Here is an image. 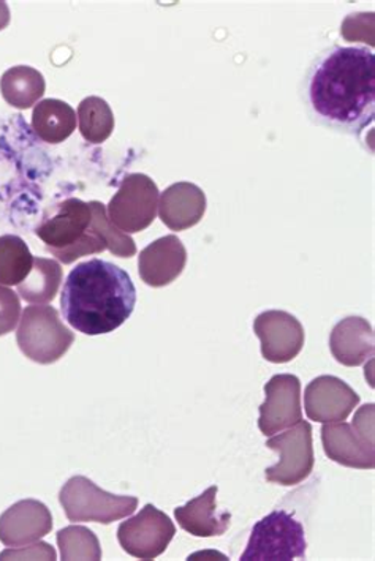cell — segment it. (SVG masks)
Returning a JSON list of instances; mask_svg holds the SVG:
<instances>
[{"label": "cell", "mask_w": 375, "mask_h": 561, "mask_svg": "<svg viewBox=\"0 0 375 561\" xmlns=\"http://www.w3.org/2000/svg\"><path fill=\"white\" fill-rule=\"evenodd\" d=\"M52 530V511L37 500H21L0 516V542L7 548L41 541Z\"/></svg>", "instance_id": "cell-13"}, {"label": "cell", "mask_w": 375, "mask_h": 561, "mask_svg": "<svg viewBox=\"0 0 375 561\" xmlns=\"http://www.w3.org/2000/svg\"><path fill=\"white\" fill-rule=\"evenodd\" d=\"M46 82L41 71L29 66L12 67L0 78L3 100L16 110H29L37 105L45 95Z\"/></svg>", "instance_id": "cell-20"}, {"label": "cell", "mask_w": 375, "mask_h": 561, "mask_svg": "<svg viewBox=\"0 0 375 561\" xmlns=\"http://www.w3.org/2000/svg\"><path fill=\"white\" fill-rule=\"evenodd\" d=\"M374 329L362 317L344 318L331 331V355L342 366H363L374 356Z\"/></svg>", "instance_id": "cell-17"}, {"label": "cell", "mask_w": 375, "mask_h": 561, "mask_svg": "<svg viewBox=\"0 0 375 561\" xmlns=\"http://www.w3.org/2000/svg\"><path fill=\"white\" fill-rule=\"evenodd\" d=\"M217 485H211L208 491L191 500L188 505L177 507L174 517L182 530L196 538H214L223 536L230 527L231 514L217 513Z\"/></svg>", "instance_id": "cell-18"}, {"label": "cell", "mask_w": 375, "mask_h": 561, "mask_svg": "<svg viewBox=\"0 0 375 561\" xmlns=\"http://www.w3.org/2000/svg\"><path fill=\"white\" fill-rule=\"evenodd\" d=\"M137 288L123 267L105 260H89L70 271L60 310L71 328L86 335L110 334L134 313Z\"/></svg>", "instance_id": "cell-2"}, {"label": "cell", "mask_w": 375, "mask_h": 561, "mask_svg": "<svg viewBox=\"0 0 375 561\" xmlns=\"http://www.w3.org/2000/svg\"><path fill=\"white\" fill-rule=\"evenodd\" d=\"M57 546L60 549V559L71 560H102V548L98 536L89 528L71 525L57 531Z\"/></svg>", "instance_id": "cell-25"}, {"label": "cell", "mask_w": 375, "mask_h": 561, "mask_svg": "<svg viewBox=\"0 0 375 561\" xmlns=\"http://www.w3.org/2000/svg\"><path fill=\"white\" fill-rule=\"evenodd\" d=\"M188 250L178 236L157 239L138 256V273L148 287L162 288L173 284L185 270Z\"/></svg>", "instance_id": "cell-14"}, {"label": "cell", "mask_w": 375, "mask_h": 561, "mask_svg": "<svg viewBox=\"0 0 375 561\" xmlns=\"http://www.w3.org/2000/svg\"><path fill=\"white\" fill-rule=\"evenodd\" d=\"M359 403L360 396L341 378L331 375L310 381L305 392L307 417L316 423L345 421Z\"/></svg>", "instance_id": "cell-12"}, {"label": "cell", "mask_w": 375, "mask_h": 561, "mask_svg": "<svg viewBox=\"0 0 375 561\" xmlns=\"http://www.w3.org/2000/svg\"><path fill=\"white\" fill-rule=\"evenodd\" d=\"M16 342L24 356L48 366L66 356L75 334L63 323L55 307L31 306L20 318Z\"/></svg>", "instance_id": "cell-4"}, {"label": "cell", "mask_w": 375, "mask_h": 561, "mask_svg": "<svg viewBox=\"0 0 375 561\" xmlns=\"http://www.w3.org/2000/svg\"><path fill=\"white\" fill-rule=\"evenodd\" d=\"M91 221L89 203L69 198L45 214L35 234L42 239L46 252L60 263L71 264L81 256L98 255L106 250L102 239L89 231Z\"/></svg>", "instance_id": "cell-3"}, {"label": "cell", "mask_w": 375, "mask_h": 561, "mask_svg": "<svg viewBox=\"0 0 375 561\" xmlns=\"http://www.w3.org/2000/svg\"><path fill=\"white\" fill-rule=\"evenodd\" d=\"M177 535V527L162 511L146 505L135 517L117 528V541L128 556L139 560H154L166 552Z\"/></svg>", "instance_id": "cell-9"}, {"label": "cell", "mask_w": 375, "mask_h": 561, "mask_svg": "<svg viewBox=\"0 0 375 561\" xmlns=\"http://www.w3.org/2000/svg\"><path fill=\"white\" fill-rule=\"evenodd\" d=\"M307 103L319 123L360 135L374 123L375 56L362 46L333 48L310 70Z\"/></svg>", "instance_id": "cell-1"}, {"label": "cell", "mask_w": 375, "mask_h": 561, "mask_svg": "<svg viewBox=\"0 0 375 561\" xmlns=\"http://www.w3.org/2000/svg\"><path fill=\"white\" fill-rule=\"evenodd\" d=\"M353 427L359 432L360 437L364 439V442L370 443V445H374V405L370 403V405L362 407V410L355 414V420H353Z\"/></svg>", "instance_id": "cell-28"}, {"label": "cell", "mask_w": 375, "mask_h": 561, "mask_svg": "<svg viewBox=\"0 0 375 561\" xmlns=\"http://www.w3.org/2000/svg\"><path fill=\"white\" fill-rule=\"evenodd\" d=\"M302 420V381L291 374L274 375L264 385V402L260 405V432L264 437H273Z\"/></svg>", "instance_id": "cell-10"}, {"label": "cell", "mask_w": 375, "mask_h": 561, "mask_svg": "<svg viewBox=\"0 0 375 561\" xmlns=\"http://www.w3.org/2000/svg\"><path fill=\"white\" fill-rule=\"evenodd\" d=\"M32 128L42 141L59 145L77 130V113L63 100H42L32 113Z\"/></svg>", "instance_id": "cell-19"}, {"label": "cell", "mask_w": 375, "mask_h": 561, "mask_svg": "<svg viewBox=\"0 0 375 561\" xmlns=\"http://www.w3.org/2000/svg\"><path fill=\"white\" fill-rule=\"evenodd\" d=\"M21 302L13 289L0 285V337L14 331L20 323Z\"/></svg>", "instance_id": "cell-26"}, {"label": "cell", "mask_w": 375, "mask_h": 561, "mask_svg": "<svg viewBox=\"0 0 375 561\" xmlns=\"http://www.w3.org/2000/svg\"><path fill=\"white\" fill-rule=\"evenodd\" d=\"M323 451L342 467L374 470V445L364 442L352 424L345 421L327 423L321 427Z\"/></svg>", "instance_id": "cell-16"}, {"label": "cell", "mask_w": 375, "mask_h": 561, "mask_svg": "<svg viewBox=\"0 0 375 561\" xmlns=\"http://www.w3.org/2000/svg\"><path fill=\"white\" fill-rule=\"evenodd\" d=\"M60 506L70 522H95L110 525L132 516L137 510V496L114 495L102 491L86 477H73L59 492Z\"/></svg>", "instance_id": "cell-5"}, {"label": "cell", "mask_w": 375, "mask_h": 561, "mask_svg": "<svg viewBox=\"0 0 375 561\" xmlns=\"http://www.w3.org/2000/svg\"><path fill=\"white\" fill-rule=\"evenodd\" d=\"M160 192L146 174H128L106 207L109 219L125 234L141 233L151 227L159 209Z\"/></svg>", "instance_id": "cell-7"}, {"label": "cell", "mask_w": 375, "mask_h": 561, "mask_svg": "<svg viewBox=\"0 0 375 561\" xmlns=\"http://www.w3.org/2000/svg\"><path fill=\"white\" fill-rule=\"evenodd\" d=\"M306 536L302 522L285 511H274L257 522L241 561H292L306 559Z\"/></svg>", "instance_id": "cell-6"}, {"label": "cell", "mask_w": 375, "mask_h": 561, "mask_svg": "<svg viewBox=\"0 0 375 561\" xmlns=\"http://www.w3.org/2000/svg\"><path fill=\"white\" fill-rule=\"evenodd\" d=\"M56 560V552L46 542L31 546V548L9 549L0 553V560Z\"/></svg>", "instance_id": "cell-27"}, {"label": "cell", "mask_w": 375, "mask_h": 561, "mask_svg": "<svg viewBox=\"0 0 375 561\" xmlns=\"http://www.w3.org/2000/svg\"><path fill=\"white\" fill-rule=\"evenodd\" d=\"M63 284V267L56 260L34 259L31 273L16 285L18 295L31 304L55 301Z\"/></svg>", "instance_id": "cell-21"}, {"label": "cell", "mask_w": 375, "mask_h": 561, "mask_svg": "<svg viewBox=\"0 0 375 561\" xmlns=\"http://www.w3.org/2000/svg\"><path fill=\"white\" fill-rule=\"evenodd\" d=\"M253 332L268 363H291L305 346V328L298 318L284 310H266L253 321Z\"/></svg>", "instance_id": "cell-11"}, {"label": "cell", "mask_w": 375, "mask_h": 561, "mask_svg": "<svg viewBox=\"0 0 375 561\" xmlns=\"http://www.w3.org/2000/svg\"><path fill=\"white\" fill-rule=\"evenodd\" d=\"M78 124L80 134L92 145H102L112 137L114 114L106 100L100 96H88L78 106Z\"/></svg>", "instance_id": "cell-23"}, {"label": "cell", "mask_w": 375, "mask_h": 561, "mask_svg": "<svg viewBox=\"0 0 375 561\" xmlns=\"http://www.w3.org/2000/svg\"><path fill=\"white\" fill-rule=\"evenodd\" d=\"M34 256L20 236H0V285H20L31 273Z\"/></svg>", "instance_id": "cell-22"}, {"label": "cell", "mask_w": 375, "mask_h": 561, "mask_svg": "<svg viewBox=\"0 0 375 561\" xmlns=\"http://www.w3.org/2000/svg\"><path fill=\"white\" fill-rule=\"evenodd\" d=\"M159 217L171 231H185L202 221L206 195L192 182H177L160 193Z\"/></svg>", "instance_id": "cell-15"}, {"label": "cell", "mask_w": 375, "mask_h": 561, "mask_svg": "<svg viewBox=\"0 0 375 561\" xmlns=\"http://www.w3.org/2000/svg\"><path fill=\"white\" fill-rule=\"evenodd\" d=\"M266 446L281 456L276 466L266 468L264 471V477L273 484L292 488V485L302 484L312 473L316 466L312 425L307 421L302 420L281 434L273 435L268 439Z\"/></svg>", "instance_id": "cell-8"}, {"label": "cell", "mask_w": 375, "mask_h": 561, "mask_svg": "<svg viewBox=\"0 0 375 561\" xmlns=\"http://www.w3.org/2000/svg\"><path fill=\"white\" fill-rule=\"evenodd\" d=\"M10 24V9L7 2H0V31Z\"/></svg>", "instance_id": "cell-29"}, {"label": "cell", "mask_w": 375, "mask_h": 561, "mask_svg": "<svg viewBox=\"0 0 375 561\" xmlns=\"http://www.w3.org/2000/svg\"><path fill=\"white\" fill-rule=\"evenodd\" d=\"M92 210V221L89 231L92 234L99 236L105 244L106 250L113 253L114 256L120 259H130L137 253V245L130 234H125L120 228L114 227L112 220L109 219L106 207L103 203L91 202L89 203Z\"/></svg>", "instance_id": "cell-24"}]
</instances>
